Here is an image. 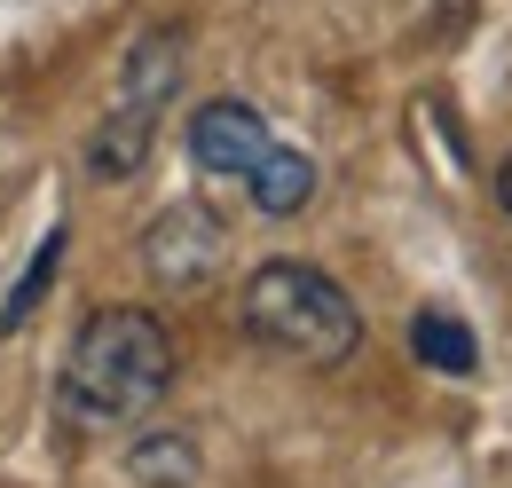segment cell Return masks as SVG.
Wrapping results in <instances>:
<instances>
[{
    "label": "cell",
    "mask_w": 512,
    "mask_h": 488,
    "mask_svg": "<svg viewBox=\"0 0 512 488\" xmlns=\"http://www.w3.org/2000/svg\"><path fill=\"white\" fill-rule=\"evenodd\" d=\"M174 386V339L150 307H95L79 323L64 355V378H56V402H64L71 426L87 433H111V426H134L166 402Z\"/></svg>",
    "instance_id": "1"
},
{
    "label": "cell",
    "mask_w": 512,
    "mask_h": 488,
    "mask_svg": "<svg viewBox=\"0 0 512 488\" xmlns=\"http://www.w3.org/2000/svg\"><path fill=\"white\" fill-rule=\"evenodd\" d=\"M237 315H245V331L268 355H284L300 370H339L363 347V307L347 300L323 268H308V260H260L245 276Z\"/></svg>",
    "instance_id": "2"
},
{
    "label": "cell",
    "mask_w": 512,
    "mask_h": 488,
    "mask_svg": "<svg viewBox=\"0 0 512 488\" xmlns=\"http://www.w3.org/2000/svg\"><path fill=\"white\" fill-rule=\"evenodd\" d=\"M221 252H229V229H221V213H205V205H166V213L150 221V237H142L150 276L174 284V292L205 284V276L221 268Z\"/></svg>",
    "instance_id": "3"
},
{
    "label": "cell",
    "mask_w": 512,
    "mask_h": 488,
    "mask_svg": "<svg viewBox=\"0 0 512 488\" xmlns=\"http://www.w3.org/2000/svg\"><path fill=\"white\" fill-rule=\"evenodd\" d=\"M276 134H268V119H260L253 103H237V95H221V103H205L190 119V158L205 166V174H221V182H245L253 174V158L268 150Z\"/></svg>",
    "instance_id": "4"
},
{
    "label": "cell",
    "mask_w": 512,
    "mask_h": 488,
    "mask_svg": "<svg viewBox=\"0 0 512 488\" xmlns=\"http://www.w3.org/2000/svg\"><path fill=\"white\" fill-rule=\"evenodd\" d=\"M245 189H253V213L292 221V213L316 197V158H308V150H292V142H268V150L253 158V174H245Z\"/></svg>",
    "instance_id": "5"
},
{
    "label": "cell",
    "mask_w": 512,
    "mask_h": 488,
    "mask_svg": "<svg viewBox=\"0 0 512 488\" xmlns=\"http://www.w3.org/2000/svg\"><path fill=\"white\" fill-rule=\"evenodd\" d=\"M205 457H197L190 433H142L127 449V481L134 488H197Z\"/></svg>",
    "instance_id": "6"
},
{
    "label": "cell",
    "mask_w": 512,
    "mask_h": 488,
    "mask_svg": "<svg viewBox=\"0 0 512 488\" xmlns=\"http://www.w3.org/2000/svg\"><path fill=\"white\" fill-rule=\"evenodd\" d=\"M410 347H418V363H426V370H449V378H465V370L481 363L473 331H465L457 315H442V307H426V315L410 323Z\"/></svg>",
    "instance_id": "7"
},
{
    "label": "cell",
    "mask_w": 512,
    "mask_h": 488,
    "mask_svg": "<svg viewBox=\"0 0 512 488\" xmlns=\"http://www.w3.org/2000/svg\"><path fill=\"white\" fill-rule=\"evenodd\" d=\"M56 260H64V229H48V244H40V252H32V268H24V284L0 300V331H16L32 307L48 300V284H56Z\"/></svg>",
    "instance_id": "8"
},
{
    "label": "cell",
    "mask_w": 512,
    "mask_h": 488,
    "mask_svg": "<svg viewBox=\"0 0 512 488\" xmlns=\"http://www.w3.org/2000/svg\"><path fill=\"white\" fill-rule=\"evenodd\" d=\"M497 205H505V213H512V158H505V166H497Z\"/></svg>",
    "instance_id": "9"
}]
</instances>
